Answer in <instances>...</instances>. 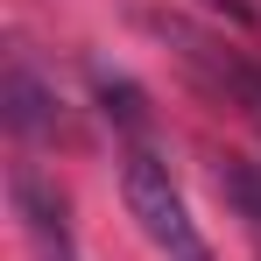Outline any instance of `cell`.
Returning a JSON list of instances; mask_svg holds the SVG:
<instances>
[{"instance_id": "6da1fadb", "label": "cell", "mask_w": 261, "mask_h": 261, "mask_svg": "<svg viewBox=\"0 0 261 261\" xmlns=\"http://www.w3.org/2000/svg\"><path fill=\"white\" fill-rule=\"evenodd\" d=\"M141 29H148V36H163V43L176 49V64L212 92L219 106L247 113V120L261 127V64H247L233 43H219L212 29H198V21H184V14H141Z\"/></svg>"}, {"instance_id": "7a4b0ae2", "label": "cell", "mask_w": 261, "mask_h": 261, "mask_svg": "<svg viewBox=\"0 0 261 261\" xmlns=\"http://www.w3.org/2000/svg\"><path fill=\"white\" fill-rule=\"evenodd\" d=\"M120 191H127V212L141 219V233H148L170 261H212V247H205V233L191 226L184 191L170 184V163H163V155L127 148V155H120Z\"/></svg>"}, {"instance_id": "3957f363", "label": "cell", "mask_w": 261, "mask_h": 261, "mask_svg": "<svg viewBox=\"0 0 261 261\" xmlns=\"http://www.w3.org/2000/svg\"><path fill=\"white\" fill-rule=\"evenodd\" d=\"M0 120L21 134V141H49V134H64V99L21 57H7V71H0Z\"/></svg>"}, {"instance_id": "277c9868", "label": "cell", "mask_w": 261, "mask_h": 261, "mask_svg": "<svg viewBox=\"0 0 261 261\" xmlns=\"http://www.w3.org/2000/svg\"><path fill=\"white\" fill-rule=\"evenodd\" d=\"M14 212L29 226V240L43 247V261H85L78 240H71V226H64V198H57L36 170H14Z\"/></svg>"}, {"instance_id": "5b68a950", "label": "cell", "mask_w": 261, "mask_h": 261, "mask_svg": "<svg viewBox=\"0 0 261 261\" xmlns=\"http://www.w3.org/2000/svg\"><path fill=\"white\" fill-rule=\"evenodd\" d=\"M92 92L106 99V120L120 134H148V99H141V85H127V78L106 71V64H92Z\"/></svg>"}, {"instance_id": "8992f818", "label": "cell", "mask_w": 261, "mask_h": 261, "mask_svg": "<svg viewBox=\"0 0 261 261\" xmlns=\"http://www.w3.org/2000/svg\"><path fill=\"white\" fill-rule=\"evenodd\" d=\"M219 191H226V205L247 219V233L261 240V163H247V155H226L219 163Z\"/></svg>"}, {"instance_id": "52a82bcc", "label": "cell", "mask_w": 261, "mask_h": 261, "mask_svg": "<svg viewBox=\"0 0 261 261\" xmlns=\"http://www.w3.org/2000/svg\"><path fill=\"white\" fill-rule=\"evenodd\" d=\"M219 14H233V21H240V29H254V7H247V0H212Z\"/></svg>"}]
</instances>
